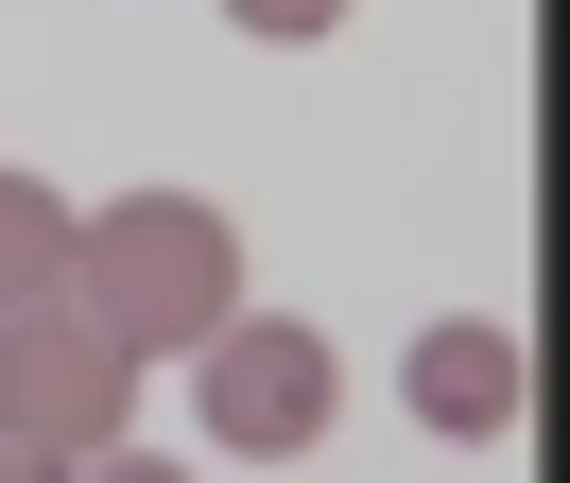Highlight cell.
Instances as JSON below:
<instances>
[{
  "instance_id": "cell-6",
  "label": "cell",
  "mask_w": 570,
  "mask_h": 483,
  "mask_svg": "<svg viewBox=\"0 0 570 483\" xmlns=\"http://www.w3.org/2000/svg\"><path fill=\"white\" fill-rule=\"evenodd\" d=\"M243 34H277V52H312V34H346V0H225Z\"/></svg>"
},
{
  "instance_id": "cell-4",
  "label": "cell",
  "mask_w": 570,
  "mask_h": 483,
  "mask_svg": "<svg viewBox=\"0 0 570 483\" xmlns=\"http://www.w3.org/2000/svg\"><path fill=\"white\" fill-rule=\"evenodd\" d=\"M415 414H432V432H466V448H484V432H519V328L450 310V328L415 345Z\"/></svg>"
},
{
  "instance_id": "cell-2",
  "label": "cell",
  "mask_w": 570,
  "mask_h": 483,
  "mask_svg": "<svg viewBox=\"0 0 570 483\" xmlns=\"http://www.w3.org/2000/svg\"><path fill=\"white\" fill-rule=\"evenodd\" d=\"M121 397H139V363L87 328V294L0 310V448H36V466H87V448H121Z\"/></svg>"
},
{
  "instance_id": "cell-3",
  "label": "cell",
  "mask_w": 570,
  "mask_h": 483,
  "mask_svg": "<svg viewBox=\"0 0 570 483\" xmlns=\"http://www.w3.org/2000/svg\"><path fill=\"white\" fill-rule=\"evenodd\" d=\"M190 363H208V432L243 448V466H294V448L328 432V345L294 328V310H225Z\"/></svg>"
},
{
  "instance_id": "cell-1",
  "label": "cell",
  "mask_w": 570,
  "mask_h": 483,
  "mask_svg": "<svg viewBox=\"0 0 570 483\" xmlns=\"http://www.w3.org/2000/svg\"><path fill=\"white\" fill-rule=\"evenodd\" d=\"M70 294H87V328H105L121 363H190V345L243 310V241H225L208 190H121L105 225L70 241Z\"/></svg>"
},
{
  "instance_id": "cell-8",
  "label": "cell",
  "mask_w": 570,
  "mask_h": 483,
  "mask_svg": "<svg viewBox=\"0 0 570 483\" xmlns=\"http://www.w3.org/2000/svg\"><path fill=\"white\" fill-rule=\"evenodd\" d=\"M0 483H70V466H36V448H0Z\"/></svg>"
},
{
  "instance_id": "cell-7",
  "label": "cell",
  "mask_w": 570,
  "mask_h": 483,
  "mask_svg": "<svg viewBox=\"0 0 570 483\" xmlns=\"http://www.w3.org/2000/svg\"><path fill=\"white\" fill-rule=\"evenodd\" d=\"M70 483H190V466H156V448H87Z\"/></svg>"
},
{
  "instance_id": "cell-5",
  "label": "cell",
  "mask_w": 570,
  "mask_h": 483,
  "mask_svg": "<svg viewBox=\"0 0 570 483\" xmlns=\"http://www.w3.org/2000/svg\"><path fill=\"white\" fill-rule=\"evenodd\" d=\"M70 207L36 190V172H0V310H36V294H70Z\"/></svg>"
}]
</instances>
